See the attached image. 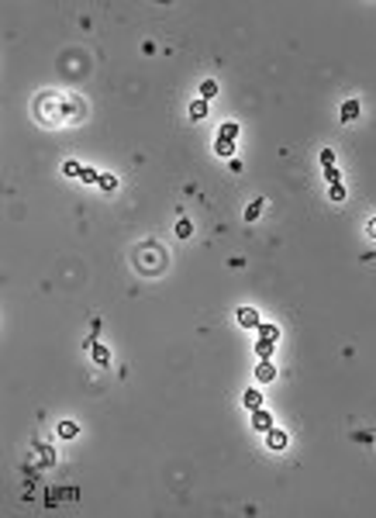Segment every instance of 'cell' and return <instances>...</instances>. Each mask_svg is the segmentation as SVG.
Returning <instances> with one entry per match:
<instances>
[{
  "mask_svg": "<svg viewBox=\"0 0 376 518\" xmlns=\"http://www.w3.org/2000/svg\"><path fill=\"white\" fill-rule=\"evenodd\" d=\"M262 204H266L262 197H259V201H252V204H249V211H245V222H255V218L262 215Z\"/></svg>",
  "mask_w": 376,
  "mask_h": 518,
  "instance_id": "cell-12",
  "label": "cell"
},
{
  "mask_svg": "<svg viewBox=\"0 0 376 518\" xmlns=\"http://www.w3.org/2000/svg\"><path fill=\"white\" fill-rule=\"evenodd\" d=\"M255 353H259L262 360H269V356H273V342H266V339H259V342H255Z\"/></svg>",
  "mask_w": 376,
  "mask_h": 518,
  "instance_id": "cell-17",
  "label": "cell"
},
{
  "mask_svg": "<svg viewBox=\"0 0 376 518\" xmlns=\"http://www.w3.org/2000/svg\"><path fill=\"white\" fill-rule=\"evenodd\" d=\"M214 152H218V155H231V152H235V142H231V139H218Z\"/></svg>",
  "mask_w": 376,
  "mask_h": 518,
  "instance_id": "cell-16",
  "label": "cell"
},
{
  "mask_svg": "<svg viewBox=\"0 0 376 518\" xmlns=\"http://www.w3.org/2000/svg\"><path fill=\"white\" fill-rule=\"evenodd\" d=\"M76 432H79L76 422H59V436H63V439H76Z\"/></svg>",
  "mask_w": 376,
  "mask_h": 518,
  "instance_id": "cell-11",
  "label": "cell"
},
{
  "mask_svg": "<svg viewBox=\"0 0 376 518\" xmlns=\"http://www.w3.org/2000/svg\"><path fill=\"white\" fill-rule=\"evenodd\" d=\"M266 443H269V449H287V432H280V429H269L266 432Z\"/></svg>",
  "mask_w": 376,
  "mask_h": 518,
  "instance_id": "cell-5",
  "label": "cell"
},
{
  "mask_svg": "<svg viewBox=\"0 0 376 518\" xmlns=\"http://www.w3.org/2000/svg\"><path fill=\"white\" fill-rule=\"evenodd\" d=\"M90 353H93V360H97L100 367H107V363H111V353H107L104 346H90Z\"/></svg>",
  "mask_w": 376,
  "mask_h": 518,
  "instance_id": "cell-13",
  "label": "cell"
},
{
  "mask_svg": "<svg viewBox=\"0 0 376 518\" xmlns=\"http://www.w3.org/2000/svg\"><path fill=\"white\" fill-rule=\"evenodd\" d=\"M366 235H370V238H376V218H370V224H366Z\"/></svg>",
  "mask_w": 376,
  "mask_h": 518,
  "instance_id": "cell-26",
  "label": "cell"
},
{
  "mask_svg": "<svg viewBox=\"0 0 376 518\" xmlns=\"http://www.w3.org/2000/svg\"><path fill=\"white\" fill-rule=\"evenodd\" d=\"M190 118H193V121L207 118V100H193V104H190Z\"/></svg>",
  "mask_w": 376,
  "mask_h": 518,
  "instance_id": "cell-9",
  "label": "cell"
},
{
  "mask_svg": "<svg viewBox=\"0 0 376 518\" xmlns=\"http://www.w3.org/2000/svg\"><path fill=\"white\" fill-rule=\"evenodd\" d=\"M218 139H231V142H235V139H238V125H235V121H228V125H221V132H218Z\"/></svg>",
  "mask_w": 376,
  "mask_h": 518,
  "instance_id": "cell-14",
  "label": "cell"
},
{
  "mask_svg": "<svg viewBox=\"0 0 376 518\" xmlns=\"http://www.w3.org/2000/svg\"><path fill=\"white\" fill-rule=\"evenodd\" d=\"M79 180H86V183H100V173H97V169H90V166H86V169H83V173H79Z\"/></svg>",
  "mask_w": 376,
  "mask_h": 518,
  "instance_id": "cell-19",
  "label": "cell"
},
{
  "mask_svg": "<svg viewBox=\"0 0 376 518\" xmlns=\"http://www.w3.org/2000/svg\"><path fill=\"white\" fill-rule=\"evenodd\" d=\"M252 429L269 432V429H273V415H269V411H262V408H255V411H252Z\"/></svg>",
  "mask_w": 376,
  "mask_h": 518,
  "instance_id": "cell-4",
  "label": "cell"
},
{
  "mask_svg": "<svg viewBox=\"0 0 376 518\" xmlns=\"http://www.w3.org/2000/svg\"><path fill=\"white\" fill-rule=\"evenodd\" d=\"M259 339L276 342V339H280V328H276V325H259Z\"/></svg>",
  "mask_w": 376,
  "mask_h": 518,
  "instance_id": "cell-10",
  "label": "cell"
},
{
  "mask_svg": "<svg viewBox=\"0 0 376 518\" xmlns=\"http://www.w3.org/2000/svg\"><path fill=\"white\" fill-rule=\"evenodd\" d=\"M238 325H242V328H259V325H262V321H259V311H255V307H242V311H238Z\"/></svg>",
  "mask_w": 376,
  "mask_h": 518,
  "instance_id": "cell-3",
  "label": "cell"
},
{
  "mask_svg": "<svg viewBox=\"0 0 376 518\" xmlns=\"http://www.w3.org/2000/svg\"><path fill=\"white\" fill-rule=\"evenodd\" d=\"M359 118V100H345L342 104V121L349 125V121H356Z\"/></svg>",
  "mask_w": 376,
  "mask_h": 518,
  "instance_id": "cell-6",
  "label": "cell"
},
{
  "mask_svg": "<svg viewBox=\"0 0 376 518\" xmlns=\"http://www.w3.org/2000/svg\"><path fill=\"white\" fill-rule=\"evenodd\" d=\"M331 201H345V187L342 183H331Z\"/></svg>",
  "mask_w": 376,
  "mask_h": 518,
  "instance_id": "cell-23",
  "label": "cell"
},
{
  "mask_svg": "<svg viewBox=\"0 0 376 518\" xmlns=\"http://www.w3.org/2000/svg\"><path fill=\"white\" fill-rule=\"evenodd\" d=\"M255 376H259V380H262V383H269V380H273V376H276V370H273V363H269V360H262V363H259V367H255Z\"/></svg>",
  "mask_w": 376,
  "mask_h": 518,
  "instance_id": "cell-7",
  "label": "cell"
},
{
  "mask_svg": "<svg viewBox=\"0 0 376 518\" xmlns=\"http://www.w3.org/2000/svg\"><path fill=\"white\" fill-rule=\"evenodd\" d=\"M324 180H328V183H338V180H342V173H338L335 166H324Z\"/></svg>",
  "mask_w": 376,
  "mask_h": 518,
  "instance_id": "cell-20",
  "label": "cell"
},
{
  "mask_svg": "<svg viewBox=\"0 0 376 518\" xmlns=\"http://www.w3.org/2000/svg\"><path fill=\"white\" fill-rule=\"evenodd\" d=\"M176 235H180V238H190V235H193V228H190L187 218H180V222H176Z\"/></svg>",
  "mask_w": 376,
  "mask_h": 518,
  "instance_id": "cell-18",
  "label": "cell"
},
{
  "mask_svg": "<svg viewBox=\"0 0 376 518\" xmlns=\"http://www.w3.org/2000/svg\"><path fill=\"white\" fill-rule=\"evenodd\" d=\"M35 111H38V118H42L45 125H63V121H69L73 114H79V104L69 100V97H63V93H45V97H38Z\"/></svg>",
  "mask_w": 376,
  "mask_h": 518,
  "instance_id": "cell-1",
  "label": "cell"
},
{
  "mask_svg": "<svg viewBox=\"0 0 376 518\" xmlns=\"http://www.w3.org/2000/svg\"><path fill=\"white\" fill-rule=\"evenodd\" d=\"M214 93H218V83H214V79H207V83H200V100H211Z\"/></svg>",
  "mask_w": 376,
  "mask_h": 518,
  "instance_id": "cell-15",
  "label": "cell"
},
{
  "mask_svg": "<svg viewBox=\"0 0 376 518\" xmlns=\"http://www.w3.org/2000/svg\"><path fill=\"white\" fill-rule=\"evenodd\" d=\"M38 452H42V459H45V466H52V463H56V456H52V449H49V445H45V449H38Z\"/></svg>",
  "mask_w": 376,
  "mask_h": 518,
  "instance_id": "cell-25",
  "label": "cell"
},
{
  "mask_svg": "<svg viewBox=\"0 0 376 518\" xmlns=\"http://www.w3.org/2000/svg\"><path fill=\"white\" fill-rule=\"evenodd\" d=\"M100 187H104V190H114V187H118V180H114L111 173H100Z\"/></svg>",
  "mask_w": 376,
  "mask_h": 518,
  "instance_id": "cell-21",
  "label": "cell"
},
{
  "mask_svg": "<svg viewBox=\"0 0 376 518\" xmlns=\"http://www.w3.org/2000/svg\"><path fill=\"white\" fill-rule=\"evenodd\" d=\"M321 166H335V152L331 148H321Z\"/></svg>",
  "mask_w": 376,
  "mask_h": 518,
  "instance_id": "cell-22",
  "label": "cell"
},
{
  "mask_svg": "<svg viewBox=\"0 0 376 518\" xmlns=\"http://www.w3.org/2000/svg\"><path fill=\"white\" fill-rule=\"evenodd\" d=\"M63 173H66V176H79V173H83V166H76V162H66V166H63Z\"/></svg>",
  "mask_w": 376,
  "mask_h": 518,
  "instance_id": "cell-24",
  "label": "cell"
},
{
  "mask_svg": "<svg viewBox=\"0 0 376 518\" xmlns=\"http://www.w3.org/2000/svg\"><path fill=\"white\" fill-rule=\"evenodd\" d=\"M162 266H166V249H162V245H142V249H138V270H142V273H159V270H162Z\"/></svg>",
  "mask_w": 376,
  "mask_h": 518,
  "instance_id": "cell-2",
  "label": "cell"
},
{
  "mask_svg": "<svg viewBox=\"0 0 376 518\" xmlns=\"http://www.w3.org/2000/svg\"><path fill=\"white\" fill-rule=\"evenodd\" d=\"M242 401H245V408H249V411H255V408H262V394H259L255 387H252V390H245V397H242Z\"/></svg>",
  "mask_w": 376,
  "mask_h": 518,
  "instance_id": "cell-8",
  "label": "cell"
}]
</instances>
